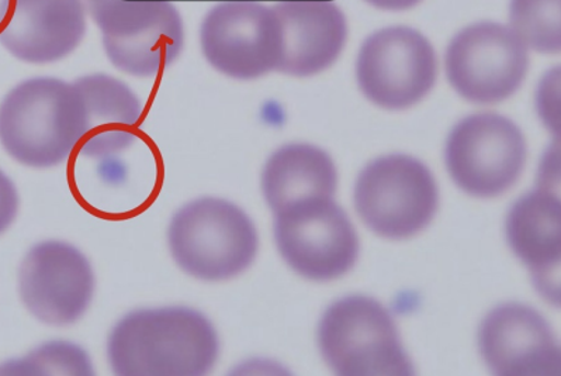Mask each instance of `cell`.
<instances>
[{
	"label": "cell",
	"instance_id": "obj_1",
	"mask_svg": "<svg viewBox=\"0 0 561 376\" xmlns=\"http://www.w3.org/2000/svg\"><path fill=\"white\" fill-rule=\"evenodd\" d=\"M218 354L210 320L187 308L133 311L118 321L107 345L113 373L123 376L206 375Z\"/></svg>",
	"mask_w": 561,
	"mask_h": 376
},
{
	"label": "cell",
	"instance_id": "obj_2",
	"mask_svg": "<svg viewBox=\"0 0 561 376\" xmlns=\"http://www.w3.org/2000/svg\"><path fill=\"white\" fill-rule=\"evenodd\" d=\"M84 127L81 93L61 79H28L0 103V143L26 167L62 164L81 145Z\"/></svg>",
	"mask_w": 561,
	"mask_h": 376
},
{
	"label": "cell",
	"instance_id": "obj_3",
	"mask_svg": "<svg viewBox=\"0 0 561 376\" xmlns=\"http://www.w3.org/2000/svg\"><path fill=\"white\" fill-rule=\"evenodd\" d=\"M173 260L187 275L206 282L236 278L252 265L257 232L232 203L203 197L173 216L168 231Z\"/></svg>",
	"mask_w": 561,
	"mask_h": 376
},
{
	"label": "cell",
	"instance_id": "obj_4",
	"mask_svg": "<svg viewBox=\"0 0 561 376\" xmlns=\"http://www.w3.org/2000/svg\"><path fill=\"white\" fill-rule=\"evenodd\" d=\"M102 32L108 61L131 77L151 78L172 66L185 46V24L173 3L84 0Z\"/></svg>",
	"mask_w": 561,
	"mask_h": 376
},
{
	"label": "cell",
	"instance_id": "obj_5",
	"mask_svg": "<svg viewBox=\"0 0 561 376\" xmlns=\"http://www.w3.org/2000/svg\"><path fill=\"white\" fill-rule=\"evenodd\" d=\"M322 357L340 375H412L409 355L389 311L366 296L327 310L319 329Z\"/></svg>",
	"mask_w": 561,
	"mask_h": 376
},
{
	"label": "cell",
	"instance_id": "obj_6",
	"mask_svg": "<svg viewBox=\"0 0 561 376\" xmlns=\"http://www.w3.org/2000/svg\"><path fill=\"white\" fill-rule=\"evenodd\" d=\"M438 186L431 171L409 156L379 158L356 182L355 205L371 230L391 240L419 235L438 210Z\"/></svg>",
	"mask_w": 561,
	"mask_h": 376
},
{
	"label": "cell",
	"instance_id": "obj_7",
	"mask_svg": "<svg viewBox=\"0 0 561 376\" xmlns=\"http://www.w3.org/2000/svg\"><path fill=\"white\" fill-rule=\"evenodd\" d=\"M283 259L311 281H332L354 269L359 239L344 209L331 197H312L275 215Z\"/></svg>",
	"mask_w": 561,
	"mask_h": 376
},
{
	"label": "cell",
	"instance_id": "obj_8",
	"mask_svg": "<svg viewBox=\"0 0 561 376\" xmlns=\"http://www.w3.org/2000/svg\"><path fill=\"white\" fill-rule=\"evenodd\" d=\"M356 78L371 103L387 111H404L435 87L438 58L424 34L407 26L386 27L362 44Z\"/></svg>",
	"mask_w": 561,
	"mask_h": 376
},
{
	"label": "cell",
	"instance_id": "obj_9",
	"mask_svg": "<svg viewBox=\"0 0 561 376\" xmlns=\"http://www.w3.org/2000/svg\"><path fill=\"white\" fill-rule=\"evenodd\" d=\"M201 46L216 71L238 81H253L279 68L280 22L272 7L260 2H220L203 19Z\"/></svg>",
	"mask_w": 561,
	"mask_h": 376
},
{
	"label": "cell",
	"instance_id": "obj_10",
	"mask_svg": "<svg viewBox=\"0 0 561 376\" xmlns=\"http://www.w3.org/2000/svg\"><path fill=\"white\" fill-rule=\"evenodd\" d=\"M528 147L519 127L495 113L463 118L446 143L449 174L469 195L494 197L523 174Z\"/></svg>",
	"mask_w": 561,
	"mask_h": 376
},
{
	"label": "cell",
	"instance_id": "obj_11",
	"mask_svg": "<svg viewBox=\"0 0 561 376\" xmlns=\"http://www.w3.org/2000/svg\"><path fill=\"white\" fill-rule=\"evenodd\" d=\"M445 67L450 86L461 98L493 105L506 101L523 86L529 54L508 26L478 23L451 38Z\"/></svg>",
	"mask_w": 561,
	"mask_h": 376
},
{
	"label": "cell",
	"instance_id": "obj_12",
	"mask_svg": "<svg viewBox=\"0 0 561 376\" xmlns=\"http://www.w3.org/2000/svg\"><path fill=\"white\" fill-rule=\"evenodd\" d=\"M19 290L34 318L69 326L82 318L94 294L91 262L76 247L46 241L33 247L19 271Z\"/></svg>",
	"mask_w": 561,
	"mask_h": 376
},
{
	"label": "cell",
	"instance_id": "obj_13",
	"mask_svg": "<svg viewBox=\"0 0 561 376\" xmlns=\"http://www.w3.org/2000/svg\"><path fill=\"white\" fill-rule=\"evenodd\" d=\"M84 0H4L0 44L28 64H51L71 56L88 32Z\"/></svg>",
	"mask_w": 561,
	"mask_h": 376
},
{
	"label": "cell",
	"instance_id": "obj_14",
	"mask_svg": "<svg viewBox=\"0 0 561 376\" xmlns=\"http://www.w3.org/2000/svg\"><path fill=\"white\" fill-rule=\"evenodd\" d=\"M481 355L496 375H559L561 354L548 321L529 306L503 305L479 331Z\"/></svg>",
	"mask_w": 561,
	"mask_h": 376
},
{
	"label": "cell",
	"instance_id": "obj_15",
	"mask_svg": "<svg viewBox=\"0 0 561 376\" xmlns=\"http://www.w3.org/2000/svg\"><path fill=\"white\" fill-rule=\"evenodd\" d=\"M280 22L283 54L277 72L306 78L325 71L347 39L344 12L327 0H283L273 4Z\"/></svg>",
	"mask_w": 561,
	"mask_h": 376
},
{
	"label": "cell",
	"instance_id": "obj_16",
	"mask_svg": "<svg viewBox=\"0 0 561 376\" xmlns=\"http://www.w3.org/2000/svg\"><path fill=\"white\" fill-rule=\"evenodd\" d=\"M73 83L81 93L87 118L79 151L91 158H107L130 147L142 116L136 93L104 73L82 77Z\"/></svg>",
	"mask_w": 561,
	"mask_h": 376
},
{
	"label": "cell",
	"instance_id": "obj_17",
	"mask_svg": "<svg viewBox=\"0 0 561 376\" xmlns=\"http://www.w3.org/2000/svg\"><path fill=\"white\" fill-rule=\"evenodd\" d=\"M560 216L559 196L546 187H539L520 197L506 220L511 249L533 272L539 290L550 299L556 295L552 285L559 288Z\"/></svg>",
	"mask_w": 561,
	"mask_h": 376
},
{
	"label": "cell",
	"instance_id": "obj_18",
	"mask_svg": "<svg viewBox=\"0 0 561 376\" xmlns=\"http://www.w3.org/2000/svg\"><path fill=\"white\" fill-rule=\"evenodd\" d=\"M337 174L334 161L321 148L289 145L267 160L262 190L273 213L312 197L334 200Z\"/></svg>",
	"mask_w": 561,
	"mask_h": 376
},
{
	"label": "cell",
	"instance_id": "obj_19",
	"mask_svg": "<svg viewBox=\"0 0 561 376\" xmlns=\"http://www.w3.org/2000/svg\"><path fill=\"white\" fill-rule=\"evenodd\" d=\"M510 24L526 48L560 53L561 0H511Z\"/></svg>",
	"mask_w": 561,
	"mask_h": 376
},
{
	"label": "cell",
	"instance_id": "obj_20",
	"mask_svg": "<svg viewBox=\"0 0 561 376\" xmlns=\"http://www.w3.org/2000/svg\"><path fill=\"white\" fill-rule=\"evenodd\" d=\"M10 373L28 375H92L88 354L78 345L54 341L34 351L26 360L9 368Z\"/></svg>",
	"mask_w": 561,
	"mask_h": 376
},
{
	"label": "cell",
	"instance_id": "obj_21",
	"mask_svg": "<svg viewBox=\"0 0 561 376\" xmlns=\"http://www.w3.org/2000/svg\"><path fill=\"white\" fill-rule=\"evenodd\" d=\"M19 210L16 186L0 171V235L12 226Z\"/></svg>",
	"mask_w": 561,
	"mask_h": 376
},
{
	"label": "cell",
	"instance_id": "obj_22",
	"mask_svg": "<svg viewBox=\"0 0 561 376\" xmlns=\"http://www.w3.org/2000/svg\"><path fill=\"white\" fill-rule=\"evenodd\" d=\"M365 2L377 9L401 12V10L415 8L422 0H365Z\"/></svg>",
	"mask_w": 561,
	"mask_h": 376
}]
</instances>
